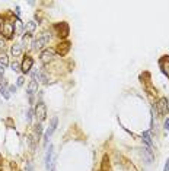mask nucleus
Segmentation results:
<instances>
[{
  "label": "nucleus",
  "instance_id": "obj_1",
  "mask_svg": "<svg viewBox=\"0 0 169 171\" xmlns=\"http://www.w3.org/2000/svg\"><path fill=\"white\" fill-rule=\"evenodd\" d=\"M35 117H37V120H38V123H41L45 120V117H47V107H45V104L44 102H38L37 104V107H35Z\"/></svg>",
  "mask_w": 169,
  "mask_h": 171
},
{
  "label": "nucleus",
  "instance_id": "obj_2",
  "mask_svg": "<svg viewBox=\"0 0 169 171\" xmlns=\"http://www.w3.org/2000/svg\"><path fill=\"white\" fill-rule=\"evenodd\" d=\"M50 38H51V37H50V34H48V32H42L41 35H40L35 41H34V48H35V50H41L44 45H47V44H48Z\"/></svg>",
  "mask_w": 169,
  "mask_h": 171
},
{
  "label": "nucleus",
  "instance_id": "obj_3",
  "mask_svg": "<svg viewBox=\"0 0 169 171\" xmlns=\"http://www.w3.org/2000/svg\"><path fill=\"white\" fill-rule=\"evenodd\" d=\"M1 34L4 38H12L15 34V25L12 22H4L1 26Z\"/></svg>",
  "mask_w": 169,
  "mask_h": 171
},
{
  "label": "nucleus",
  "instance_id": "obj_4",
  "mask_svg": "<svg viewBox=\"0 0 169 171\" xmlns=\"http://www.w3.org/2000/svg\"><path fill=\"white\" fill-rule=\"evenodd\" d=\"M54 54H55V50H53V48H45V50H42L40 59H41V62L44 63V64H47V63L53 62Z\"/></svg>",
  "mask_w": 169,
  "mask_h": 171
},
{
  "label": "nucleus",
  "instance_id": "obj_5",
  "mask_svg": "<svg viewBox=\"0 0 169 171\" xmlns=\"http://www.w3.org/2000/svg\"><path fill=\"white\" fill-rule=\"evenodd\" d=\"M54 29L57 31L58 37H61V38H66V37L69 35V32H70V29H69V25H67V22H61V24H57V25L54 26Z\"/></svg>",
  "mask_w": 169,
  "mask_h": 171
},
{
  "label": "nucleus",
  "instance_id": "obj_6",
  "mask_svg": "<svg viewBox=\"0 0 169 171\" xmlns=\"http://www.w3.org/2000/svg\"><path fill=\"white\" fill-rule=\"evenodd\" d=\"M57 123H58V119H57V117H53V119H51V123H50V127L47 129L45 136H44V145H45V146H47V143H48L50 136L54 133V130H55V127H57Z\"/></svg>",
  "mask_w": 169,
  "mask_h": 171
},
{
  "label": "nucleus",
  "instance_id": "obj_7",
  "mask_svg": "<svg viewBox=\"0 0 169 171\" xmlns=\"http://www.w3.org/2000/svg\"><path fill=\"white\" fill-rule=\"evenodd\" d=\"M156 107H158V113H159L160 116H166V114H168L169 105H168V99H166V98H159Z\"/></svg>",
  "mask_w": 169,
  "mask_h": 171
},
{
  "label": "nucleus",
  "instance_id": "obj_8",
  "mask_svg": "<svg viewBox=\"0 0 169 171\" xmlns=\"http://www.w3.org/2000/svg\"><path fill=\"white\" fill-rule=\"evenodd\" d=\"M32 66H34V59H32L31 56H25V59H23V62H22V64H21L22 72H23V73H28V72L32 69Z\"/></svg>",
  "mask_w": 169,
  "mask_h": 171
},
{
  "label": "nucleus",
  "instance_id": "obj_9",
  "mask_svg": "<svg viewBox=\"0 0 169 171\" xmlns=\"http://www.w3.org/2000/svg\"><path fill=\"white\" fill-rule=\"evenodd\" d=\"M70 47H72V44L69 43V41H64V43H60L57 45L55 51H57V54H60V56H66V54L70 51Z\"/></svg>",
  "mask_w": 169,
  "mask_h": 171
},
{
  "label": "nucleus",
  "instance_id": "obj_10",
  "mask_svg": "<svg viewBox=\"0 0 169 171\" xmlns=\"http://www.w3.org/2000/svg\"><path fill=\"white\" fill-rule=\"evenodd\" d=\"M159 66H160L162 72L169 78V56H163V57L159 60Z\"/></svg>",
  "mask_w": 169,
  "mask_h": 171
},
{
  "label": "nucleus",
  "instance_id": "obj_11",
  "mask_svg": "<svg viewBox=\"0 0 169 171\" xmlns=\"http://www.w3.org/2000/svg\"><path fill=\"white\" fill-rule=\"evenodd\" d=\"M37 91H38V84H37V81L32 79V81L29 82V85H28V94H29V99H31V101H32V95H34Z\"/></svg>",
  "mask_w": 169,
  "mask_h": 171
},
{
  "label": "nucleus",
  "instance_id": "obj_12",
  "mask_svg": "<svg viewBox=\"0 0 169 171\" xmlns=\"http://www.w3.org/2000/svg\"><path fill=\"white\" fill-rule=\"evenodd\" d=\"M21 54H22V44L15 43L12 45V56L13 57H19Z\"/></svg>",
  "mask_w": 169,
  "mask_h": 171
},
{
  "label": "nucleus",
  "instance_id": "obj_13",
  "mask_svg": "<svg viewBox=\"0 0 169 171\" xmlns=\"http://www.w3.org/2000/svg\"><path fill=\"white\" fill-rule=\"evenodd\" d=\"M141 137H143V142L147 145V148H152L153 146V142H152V137H150V133L149 132H143Z\"/></svg>",
  "mask_w": 169,
  "mask_h": 171
},
{
  "label": "nucleus",
  "instance_id": "obj_14",
  "mask_svg": "<svg viewBox=\"0 0 169 171\" xmlns=\"http://www.w3.org/2000/svg\"><path fill=\"white\" fill-rule=\"evenodd\" d=\"M35 28H37V24H35L34 21H29V22H26V25H25V31H26V34H29V35L35 31Z\"/></svg>",
  "mask_w": 169,
  "mask_h": 171
},
{
  "label": "nucleus",
  "instance_id": "obj_15",
  "mask_svg": "<svg viewBox=\"0 0 169 171\" xmlns=\"http://www.w3.org/2000/svg\"><path fill=\"white\" fill-rule=\"evenodd\" d=\"M51 157H53V145H50V149H48V152H47V157H45V165H47L48 170H50V167H51Z\"/></svg>",
  "mask_w": 169,
  "mask_h": 171
},
{
  "label": "nucleus",
  "instance_id": "obj_16",
  "mask_svg": "<svg viewBox=\"0 0 169 171\" xmlns=\"http://www.w3.org/2000/svg\"><path fill=\"white\" fill-rule=\"evenodd\" d=\"M32 44V37L29 35V34H26V35H23V38H22V47H29Z\"/></svg>",
  "mask_w": 169,
  "mask_h": 171
},
{
  "label": "nucleus",
  "instance_id": "obj_17",
  "mask_svg": "<svg viewBox=\"0 0 169 171\" xmlns=\"http://www.w3.org/2000/svg\"><path fill=\"white\" fill-rule=\"evenodd\" d=\"M0 64H1L3 67L9 64V59H7V56H6L4 53H0Z\"/></svg>",
  "mask_w": 169,
  "mask_h": 171
},
{
  "label": "nucleus",
  "instance_id": "obj_18",
  "mask_svg": "<svg viewBox=\"0 0 169 171\" xmlns=\"http://www.w3.org/2000/svg\"><path fill=\"white\" fill-rule=\"evenodd\" d=\"M41 133H42V126L40 123H37V126H35V137H37V140L41 139Z\"/></svg>",
  "mask_w": 169,
  "mask_h": 171
},
{
  "label": "nucleus",
  "instance_id": "obj_19",
  "mask_svg": "<svg viewBox=\"0 0 169 171\" xmlns=\"http://www.w3.org/2000/svg\"><path fill=\"white\" fill-rule=\"evenodd\" d=\"M4 85H6V82H4ZM4 85L0 88V94L3 95V98H4V99H9V97H10V95H9V91L4 88Z\"/></svg>",
  "mask_w": 169,
  "mask_h": 171
},
{
  "label": "nucleus",
  "instance_id": "obj_20",
  "mask_svg": "<svg viewBox=\"0 0 169 171\" xmlns=\"http://www.w3.org/2000/svg\"><path fill=\"white\" fill-rule=\"evenodd\" d=\"M10 67H12V70H13V72H19V70H21V69H19L21 66H19V63H18V62H13V63L10 64Z\"/></svg>",
  "mask_w": 169,
  "mask_h": 171
},
{
  "label": "nucleus",
  "instance_id": "obj_21",
  "mask_svg": "<svg viewBox=\"0 0 169 171\" xmlns=\"http://www.w3.org/2000/svg\"><path fill=\"white\" fill-rule=\"evenodd\" d=\"M32 114H34V111L29 108L28 113H26V122H28V123H31V120H32Z\"/></svg>",
  "mask_w": 169,
  "mask_h": 171
},
{
  "label": "nucleus",
  "instance_id": "obj_22",
  "mask_svg": "<svg viewBox=\"0 0 169 171\" xmlns=\"http://www.w3.org/2000/svg\"><path fill=\"white\" fill-rule=\"evenodd\" d=\"M4 47H6V41L0 38V53H1V50H4Z\"/></svg>",
  "mask_w": 169,
  "mask_h": 171
},
{
  "label": "nucleus",
  "instance_id": "obj_23",
  "mask_svg": "<svg viewBox=\"0 0 169 171\" xmlns=\"http://www.w3.org/2000/svg\"><path fill=\"white\" fill-rule=\"evenodd\" d=\"M23 81H25V79H23V76L18 78V86H22V85H23Z\"/></svg>",
  "mask_w": 169,
  "mask_h": 171
},
{
  "label": "nucleus",
  "instance_id": "obj_24",
  "mask_svg": "<svg viewBox=\"0 0 169 171\" xmlns=\"http://www.w3.org/2000/svg\"><path fill=\"white\" fill-rule=\"evenodd\" d=\"M163 171H169V158L166 160V164H165V167H163Z\"/></svg>",
  "mask_w": 169,
  "mask_h": 171
},
{
  "label": "nucleus",
  "instance_id": "obj_25",
  "mask_svg": "<svg viewBox=\"0 0 169 171\" xmlns=\"http://www.w3.org/2000/svg\"><path fill=\"white\" fill-rule=\"evenodd\" d=\"M163 126H165V130H169V119L165 120V124H163Z\"/></svg>",
  "mask_w": 169,
  "mask_h": 171
},
{
  "label": "nucleus",
  "instance_id": "obj_26",
  "mask_svg": "<svg viewBox=\"0 0 169 171\" xmlns=\"http://www.w3.org/2000/svg\"><path fill=\"white\" fill-rule=\"evenodd\" d=\"M9 91H10V92H16V86L10 85V86H9Z\"/></svg>",
  "mask_w": 169,
  "mask_h": 171
},
{
  "label": "nucleus",
  "instance_id": "obj_27",
  "mask_svg": "<svg viewBox=\"0 0 169 171\" xmlns=\"http://www.w3.org/2000/svg\"><path fill=\"white\" fill-rule=\"evenodd\" d=\"M26 171H32V168H31V164H26Z\"/></svg>",
  "mask_w": 169,
  "mask_h": 171
},
{
  "label": "nucleus",
  "instance_id": "obj_28",
  "mask_svg": "<svg viewBox=\"0 0 169 171\" xmlns=\"http://www.w3.org/2000/svg\"><path fill=\"white\" fill-rule=\"evenodd\" d=\"M1 25H3V19H1V16H0V29H1Z\"/></svg>",
  "mask_w": 169,
  "mask_h": 171
},
{
  "label": "nucleus",
  "instance_id": "obj_29",
  "mask_svg": "<svg viewBox=\"0 0 169 171\" xmlns=\"http://www.w3.org/2000/svg\"><path fill=\"white\" fill-rule=\"evenodd\" d=\"M133 171H136V170H134V168H133Z\"/></svg>",
  "mask_w": 169,
  "mask_h": 171
}]
</instances>
